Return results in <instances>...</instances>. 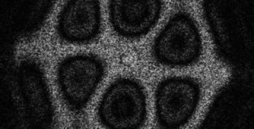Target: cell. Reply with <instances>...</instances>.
Segmentation results:
<instances>
[{
    "label": "cell",
    "mask_w": 254,
    "mask_h": 129,
    "mask_svg": "<svg viewBox=\"0 0 254 129\" xmlns=\"http://www.w3.org/2000/svg\"><path fill=\"white\" fill-rule=\"evenodd\" d=\"M161 8L160 1H113L109 5L110 23L121 36L141 37L156 25Z\"/></svg>",
    "instance_id": "cell-5"
},
{
    "label": "cell",
    "mask_w": 254,
    "mask_h": 129,
    "mask_svg": "<svg viewBox=\"0 0 254 129\" xmlns=\"http://www.w3.org/2000/svg\"><path fill=\"white\" fill-rule=\"evenodd\" d=\"M199 90L193 79L175 76L164 79L156 93L157 121L162 128L178 129L187 124L197 108Z\"/></svg>",
    "instance_id": "cell-4"
},
{
    "label": "cell",
    "mask_w": 254,
    "mask_h": 129,
    "mask_svg": "<svg viewBox=\"0 0 254 129\" xmlns=\"http://www.w3.org/2000/svg\"><path fill=\"white\" fill-rule=\"evenodd\" d=\"M99 120L107 128L142 127L147 119V97L137 81L118 79L110 86L99 104Z\"/></svg>",
    "instance_id": "cell-1"
},
{
    "label": "cell",
    "mask_w": 254,
    "mask_h": 129,
    "mask_svg": "<svg viewBox=\"0 0 254 129\" xmlns=\"http://www.w3.org/2000/svg\"><path fill=\"white\" fill-rule=\"evenodd\" d=\"M200 41L197 26L189 15L176 13L168 22L153 45V54L160 64L186 67L200 56Z\"/></svg>",
    "instance_id": "cell-2"
},
{
    "label": "cell",
    "mask_w": 254,
    "mask_h": 129,
    "mask_svg": "<svg viewBox=\"0 0 254 129\" xmlns=\"http://www.w3.org/2000/svg\"><path fill=\"white\" fill-rule=\"evenodd\" d=\"M59 27L60 36L65 42L77 45L92 42L101 31L99 1H68L61 12Z\"/></svg>",
    "instance_id": "cell-6"
},
{
    "label": "cell",
    "mask_w": 254,
    "mask_h": 129,
    "mask_svg": "<svg viewBox=\"0 0 254 129\" xmlns=\"http://www.w3.org/2000/svg\"><path fill=\"white\" fill-rule=\"evenodd\" d=\"M103 62L90 55L69 57L61 64L59 81L68 108L81 111L87 105L104 75Z\"/></svg>",
    "instance_id": "cell-3"
}]
</instances>
